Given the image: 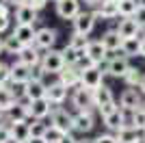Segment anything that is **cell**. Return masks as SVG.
<instances>
[{
  "instance_id": "cell-48",
  "label": "cell",
  "mask_w": 145,
  "mask_h": 143,
  "mask_svg": "<svg viewBox=\"0 0 145 143\" xmlns=\"http://www.w3.org/2000/svg\"><path fill=\"white\" fill-rule=\"evenodd\" d=\"M141 56L145 59V33L141 35Z\"/></svg>"
},
{
  "instance_id": "cell-9",
  "label": "cell",
  "mask_w": 145,
  "mask_h": 143,
  "mask_svg": "<svg viewBox=\"0 0 145 143\" xmlns=\"http://www.w3.org/2000/svg\"><path fill=\"white\" fill-rule=\"evenodd\" d=\"M59 41V30L52 28V26H41V28H37V39H35V46L46 52V50H52Z\"/></svg>"
},
{
  "instance_id": "cell-29",
  "label": "cell",
  "mask_w": 145,
  "mask_h": 143,
  "mask_svg": "<svg viewBox=\"0 0 145 143\" xmlns=\"http://www.w3.org/2000/svg\"><path fill=\"white\" fill-rule=\"evenodd\" d=\"M143 76H145V74H143L137 65H130V70L126 72V76L121 78V80H123V85H126V87L139 89V85H141V80H143Z\"/></svg>"
},
{
  "instance_id": "cell-12",
  "label": "cell",
  "mask_w": 145,
  "mask_h": 143,
  "mask_svg": "<svg viewBox=\"0 0 145 143\" xmlns=\"http://www.w3.org/2000/svg\"><path fill=\"white\" fill-rule=\"evenodd\" d=\"M28 80H33V67L24 65L22 61H13L11 63V85L13 87H24Z\"/></svg>"
},
{
  "instance_id": "cell-11",
  "label": "cell",
  "mask_w": 145,
  "mask_h": 143,
  "mask_svg": "<svg viewBox=\"0 0 145 143\" xmlns=\"http://www.w3.org/2000/svg\"><path fill=\"white\" fill-rule=\"evenodd\" d=\"M13 20H15V26H35L39 22V11L33 9L30 5H22L13 9Z\"/></svg>"
},
{
  "instance_id": "cell-31",
  "label": "cell",
  "mask_w": 145,
  "mask_h": 143,
  "mask_svg": "<svg viewBox=\"0 0 145 143\" xmlns=\"http://www.w3.org/2000/svg\"><path fill=\"white\" fill-rule=\"evenodd\" d=\"M139 11V0H119V18H134Z\"/></svg>"
},
{
  "instance_id": "cell-15",
  "label": "cell",
  "mask_w": 145,
  "mask_h": 143,
  "mask_svg": "<svg viewBox=\"0 0 145 143\" xmlns=\"http://www.w3.org/2000/svg\"><path fill=\"white\" fill-rule=\"evenodd\" d=\"M82 11V2L80 0H59L56 2V15H59L61 20H69L72 22L78 13Z\"/></svg>"
},
{
  "instance_id": "cell-5",
  "label": "cell",
  "mask_w": 145,
  "mask_h": 143,
  "mask_svg": "<svg viewBox=\"0 0 145 143\" xmlns=\"http://www.w3.org/2000/svg\"><path fill=\"white\" fill-rule=\"evenodd\" d=\"M104 76H106L104 65H93V67L82 70L80 83H82V87H87V89L93 91V89H97V87H102V85H104Z\"/></svg>"
},
{
  "instance_id": "cell-25",
  "label": "cell",
  "mask_w": 145,
  "mask_h": 143,
  "mask_svg": "<svg viewBox=\"0 0 145 143\" xmlns=\"http://www.w3.org/2000/svg\"><path fill=\"white\" fill-rule=\"evenodd\" d=\"M11 33L18 37V41L24 48L26 46H35V39H37V28L35 26H15Z\"/></svg>"
},
{
  "instance_id": "cell-43",
  "label": "cell",
  "mask_w": 145,
  "mask_h": 143,
  "mask_svg": "<svg viewBox=\"0 0 145 143\" xmlns=\"http://www.w3.org/2000/svg\"><path fill=\"white\" fill-rule=\"evenodd\" d=\"M48 2H50V0H28V5L33 7V9H37V11H41V9L48 5Z\"/></svg>"
},
{
  "instance_id": "cell-27",
  "label": "cell",
  "mask_w": 145,
  "mask_h": 143,
  "mask_svg": "<svg viewBox=\"0 0 145 143\" xmlns=\"http://www.w3.org/2000/svg\"><path fill=\"white\" fill-rule=\"evenodd\" d=\"M115 137H117V141H119V143H137L141 137H143V132L137 130L134 126H123L121 130L115 132Z\"/></svg>"
},
{
  "instance_id": "cell-39",
  "label": "cell",
  "mask_w": 145,
  "mask_h": 143,
  "mask_svg": "<svg viewBox=\"0 0 145 143\" xmlns=\"http://www.w3.org/2000/svg\"><path fill=\"white\" fill-rule=\"evenodd\" d=\"M95 143H119L115 137V132H104V134H97L95 139H93Z\"/></svg>"
},
{
  "instance_id": "cell-32",
  "label": "cell",
  "mask_w": 145,
  "mask_h": 143,
  "mask_svg": "<svg viewBox=\"0 0 145 143\" xmlns=\"http://www.w3.org/2000/svg\"><path fill=\"white\" fill-rule=\"evenodd\" d=\"M50 124L46 119H30V139H43Z\"/></svg>"
},
{
  "instance_id": "cell-2",
  "label": "cell",
  "mask_w": 145,
  "mask_h": 143,
  "mask_svg": "<svg viewBox=\"0 0 145 143\" xmlns=\"http://www.w3.org/2000/svg\"><path fill=\"white\" fill-rule=\"evenodd\" d=\"M69 102H72L74 111H95V104H93V91L87 89L80 85L78 89H74L69 95Z\"/></svg>"
},
{
  "instance_id": "cell-14",
  "label": "cell",
  "mask_w": 145,
  "mask_h": 143,
  "mask_svg": "<svg viewBox=\"0 0 145 143\" xmlns=\"http://www.w3.org/2000/svg\"><path fill=\"white\" fill-rule=\"evenodd\" d=\"M80 76H82V72H80V67H76V65H67L65 70L61 72L59 76H56V80H59L61 85H65L69 91H74V89H78L80 85Z\"/></svg>"
},
{
  "instance_id": "cell-38",
  "label": "cell",
  "mask_w": 145,
  "mask_h": 143,
  "mask_svg": "<svg viewBox=\"0 0 145 143\" xmlns=\"http://www.w3.org/2000/svg\"><path fill=\"white\" fill-rule=\"evenodd\" d=\"M11 20H13V13H0V35H5L7 30H9Z\"/></svg>"
},
{
  "instance_id": "cell-23",
  "label": "cell",
  "mask_w": 145,
  "mask_h": 143,
  "mask_svg": "<svg viewBox=\"0 0 145 143\" xmlns=\"http://www.w3.org/2000/svg\"><path fill=\"white\" fill-rule=\"evenodd\" d=\"M113 102H115V93H113V89H110L108 85H102V87L93 89V104H95V111L108 106Z\"/></svg>"
},
{
  "instance_id": "cell-46",
  "label": "cell",
  "mask_w": 145,
  "mask_h": 143,
  "mask_svg": "<svg viewBox=\"0 0 145 143\" xmlns=\"http://www.w3.org/2000/svg\"><path fill=\"white\" fill-rule=\"evenodd\" d=\"M80 2H82V5H85V7H93V9H95V7L100 5L102 0H80Z\"/></svg>"
},
{
  "instance_id": "cell-51",
  "label": "cell",
  "mask_w": 145,
  "mask_h": 143,
  "mask_svg": "<svg viewBox=\"0 0 145 143\" xmlns=\"http://www.w3.org/2000/svg\"><path fill=\"white\" fill-rule=\"evenodd\" d=\"M0 54H5V39L0 37Z\"/></svg>"
},
{
  "instance_id": "cell-10",
  "label": "cell",
  "mask_w": 145,
  "mask_h": 143,
  "mask_svg": "<svg viewBox=\"0 0 145 143\" xmlns=\"http://www.w3.org/2000/svg\"><path fill=\"white\" fill-rule=\"evenodd\" d=\"M143 100H145V95L141 93L139 89L126 87L119 95V106L126 108V111H139V108L143 106Z\"/></svg>"
},
{
  "instance_id": "cell-34",
  "label": "cell",
  "mask_w": 145,
  "mask_h": 143,
  "mask_svg": "<svg viewBox=\"0 0 145 143\" xmlns=\"http://www.w3.org/2000/svg\"><path fill=\"white\" fill-rule=\"evenodd\" d=\"M63 137H65V132H63V130H59V128H54V126H50L48 130H46V134H43V143H61Z\"/></svg>"
},
{
  "instance_id": "cell-21",
  "label": "cell",
  "mask_w": 145,
  "mask_h": 143,
  "mask_svg": "<svg viewBox=\"0 0 145 143\" xmlns=\"http://www.w3.org/2000/svg\"><path fill=\"white\" fill-rule=\"evenodd\" d=\"M41 56H43V52L37 46H26V48H22V52H20L15 59L22 61V63L28 65V67H39L41 65Z\"/></svg>"
},
{
  "instance_id": "cell-1",
  "label": "cell",
  "mask_w": 145,
  "mask_h": 143,
  "mask_svg": "<svg viewBox=\"0 0 145 143\" xmlns=\"http://www.w3.org/2000/svg\"><path fill=\"white\" fill-rule=\"evenodd\" d=\"M65 67H67V63H65V56H63V50L52 48V50H46V52H43L41 70L46 72L48 76H59Z\"/></svg>"
},
{
  "instance_id": "cell-7",
  "label": "cell",
  "mask_w": 145,
  "mask_h": 143,
  "mask_svg": "<svg viewBox=\"0 0 145 143\" xmlns=\"http://www.w3.org/2000/svg\"><path fill=\"white\" fill-rule=\"evenodd\" d=\"M46 93H48L46 80H28L24 87H20V95H22V100H26V102L41 100V98H46Z\"/></svg>"
},
{
  "instance_id": "cell-26",
  "label": "cell",
  "mask_w": 145,
  "mask_h": 143,
  "mask_svg": "<svg viewBox=\"0 0 145 143\" xmlns=\"http://www.w3.org/2000/svg\"><path fill=\"white\" fill-rule=\"evenodd\" d=\"M11 139L18 143H28L30 141V121H15L11 124Z\"/></svg>"
},
{
  "instance_id": "cell-33",
  "label": "cell",
  "mask_w": 145,
  "mask_h": 143,
  "mask_svg": "<svg viewBox=\"0 0 145 143\" xmlns=\"http://www.w3.org/2000/svg\"><path fill=\"white\" fill-rule=\"evenodd\" d=\"M2 39H5V52H7V54H15V56H18V54L22 52V48H24V46L18 41V37L13 35V33L5 35Z\"/></svg>"
},
{
  "instance_id": "cell-18",
  "label": "cell",
  "mask_w": 145,
  "mask_h": 143,
  "mask_svg": "<svg viewBox=\"0 0 145 143\" xmlns=\"http://www.w3.org/2000/svg\"><path fill=\"white\" fill-rule=\"evenodd\" d=\"M72 95V91L67 89L65 85H61L59 80H54V83H50L48 85V93H46V98H48L54 106H63L65 104V100Z\"/></svg>"
},
{
  "instance_id": "cell-30",
  "label": "cell",
  "mask_w": 145,
  "mask_h": 143,
  "mask_svg": "<svg viewBox=\"0 0 145 143\" xmlns=\"http://www.w3.org/2000/svg\"><path fill=\"white\" fill-rule=\"evenodd\" d=\"M63 56H65L67 65H80V61L85 59V52H82V50H76V48H72L67 43V46L63 48Z\"/></svg>"
},
{
  "instance_id": "cell-40",
  "label": "cell",
  "mask_w": 145,
  "mask_h": 143,
  "mask_svg": "<svg viewBox=\"0 0 145 143\" xmlns=\"http://www.w3.org/2000/svg\"><path fill=\"white\" fill-rule=\"evenodd\" d=\"M7 141H11V126L0 124V143H7Z\"/></svg>"
},
{
  "instance_id": "cell-8",
  "label": "cell",
  "mask_w": 145,
  "mask_h": 143,
  "mask_svg": "<svg viewBox=\"0 0 145 143\" xmlns=\"http://www.w3.org/2000/svg\"><path fill=\"white\" fill-rule=\"evenodd\" d=\"M104 70H106V76L123 78L126 72L130 70V61H128V56H123V54H113V56H108V61L104 63Z\"/></svg>"
},
{
  "instance_id": "cell-62",
  "label": "cell",
  "mask_w": 145,
  "mask_h": 143,
  "mask_svg": "<svg viewBox=\"0 0 145 143\" xmlns=\"http://www.w3.org/2000/svg\"><path fill=\"white\" fill-rule=\"evenodd\" d=\"M0 115H2V113H0Z\"/></svg>"
},
{
  "instance_id": "cell-49",
  "label": "cell",
  "mask_w": 145,
  "mask_h": 143,
  "mask_svg": "<svg viewBox=\"0 0 145 143\" xmlns=\"http://www.w3.org/2000/svg\"><path fill=\"white\" fill-rule=\"evenodd\" d=\"M78 143H95V141H93V139H89V137H80Z\"/></svg>"
},
{
  "instance_id": "cell-28",
  "label": "cell",
  "mask_w": 145,
  "mask_h": 143,
  "mask_svg": "<svg viewBox=\"0 0 145 143\" xmlns=\"http://www.w3.org/2000/svg\"><path fill=\"white\" fill-rule=\"evenodd\" d=\"M121 54H123V56H128V59L141 56V37H128V39H123Z\"/></svg>"
},
{
  "instance_id": "cell-60",
  "label": "cell",
  "mask_w": 145,
  "mask_h": 143,
  "mask_svg": "<svg viewBox=\"0 0 145 143\" xmlns=\"http://www.w3.org/2000/svg\"><path fill=\"white\" fill-rule=\"evenodd\" d=\"M0 65H2V61H0Z\"/></svg>"
},
{
  "instance_id": "cell-4",
  "label": "cell",
  "mask_w": 145,
  "mask_h": 143,
  "mask_svg": "<svg viewBox=\"0 0 145 143\" xmlns=\"http://www.w3.org/2000/svg\"><path fill=\"white\" fill-rule=\"evenodd\" d=\"M50 126L63 130L65 134H72L74 132V113L67 111V108L54 106V111H52V115H50Z\"/></svg>"
},
{
  "instance_id": "cell-16",
  "label": "cell",
  "mask_w": 145,
  "mask_h": 143,
  "mask_svg": "<svg viewBox=\"0 0 145 143\" xmlns=\"http://www.w3.org/2000/svg\"><path fill=\"white\" fill-rule=\"evenodd\" d=\"M20 98H22V95L15 93L13 85L0 87V113H9V111H13V108L20 104Z\"/></svg>"
},
{
  "instance_id": "cell-50",
  "label": "cell",
  "mask_w": 145,
  "mask_h": 143,
  "mask_svg": "<svg viewBox=\"0 0 145 143\" xmlns=\"http://www.w3.org/2000/svg\"><path fill=\"white\" fill-rule=\"evenodd\" d=\"M139 91L145 95V76H143V80H141V85H139Z\"/></svg>"
},
{
  "instance_id": "cell-58",
  "label": "cell",
  "mask_w": 145,
  "mask_h": 143,
  "mask_svg": "<svg viewBox=\"0 0 145 143\" xmlns=\"http://www.w3.org/2000/svg\"><path fill=\"white\" fill-rule=\"evenodd\" d=\"M113 2H119V0H113Z\"/></svg>"
},
{
  "instance_id": "cell-54",
  "label": "cell",
  "mask_w": 145,
  "mask_h": 143,
  "mask_svg": "<svg viewBox=\"0 0 145 143\" xmlns=\"http://www.w3.org/2000/svg\"><path fill=\"white\" fill-rule=\"evenodd\" d=\"M139 5H141V7H145V0H139Z\"/></svg>"
},
{
  "instance_id": "cell-61",
  "label": "cell",
  "mask_w": 145,
  "mask_h": 143,
  "mask_svg": "<svg viewBox=\"0 0 145 143\" xmlns=\"http://www.w3.org/2000/svg\"><path fill=\"white\" fill-rule=\"evenodd\" d=\"M143 134H145V132H143Z\"/></svg>"
},
{
  "instance_id": "cell-44",
  "label": "cell",
  "mask_w": 145,
  "mask_h": 143,
  "mask_svg": "<svg viewBox=\"0 0 145 143\" xmlns=\"http://www.w3.org/2000/svg\"><path fill=\"white\" fill-rule=\"evenodd\" d=\"M119 106V102H113V104H108V106H104V108H100L97 113H100V117H104V115H108L110 111H115V108Z\"/></svg>"
},
{
  "instance_id": "cell-47",
  "label": "cell",
  "mask_w": 145,
  "mask_h": 143,
  "mask_svg": "<svg viewBox=\"0 0 145 143\" xmlns=\"http://www.w3.org/2000/svg\"><path fill=\"white\" fill-rule=\"evenodd\" d=\"M61 143H78V139L74 137V134H65V137H63V141Z\"/></svg>"
},
{
  "instance_id": "cell-41",
  "label": "cell",
  "mask_w": 145,
  "mask_h": 143,
  "mask_svg": "<svg viewBox=\"0 0 145 143\" xmlns=\"http://www.w3.org/2000/svg\"><path fill=\"white\" fill-rule=\"evenodd\" d=\"M134 20L139 22V26L143 28V33H145V7H141V5H139V11L134 13Z\"/></svg>"
},
{
  "instance_id": "cell-37",
  "label": "cell",
  "mask_w": 145,
  "mask_h": 143,
  "mask_svg": "<svg viewBox=\"0 0 145 143\" xmlns=\"http://www.w3.org/2000/svg\"><path fill=\"white\" fill-rule=\"evenodd\" d=\"M134 128L141 132H145V111L139 108V111H134Z\"/></svg>"
},
{
  "instance_id": "cell-42",
  "label": "cell",
  "mask_w": 145,
  "mask_h": 143,
  "mask_svg": "<svg viewBox=\"0 0 145 143\" xmlns=\"http://www.w3.org/2000/svg\"><path fill=\"white\" fill-rule=\"evenodd\" d=\"M46 76H48V74L41 70V65H39V67H33V80H46Z\"/></svg>"
},
{
  "instance_id": "cell-55",
  "label": "cell",
  "mask_w": 145,
  "mask_h": 143,
  "mask_svg": "<svg viewBox=\"0 0 145 143\" xmlns=\"http://www.w3.org/2000/svg\"><path fill=\"white\" fill-rule=\"evenodd\" d=\"M7 143H18V141H13V139H11V141H7Z\"/></svg>"
},
{
  "instance_id": "cell-20",
  "label": "cell",
  "mask_w": 145,
  "mask_h": 143,
  "mask_svg": "<svg viewBox=\"0 0 145 143\" xmlns=\"http://www.w3.org/2000/svg\"><path fill=\"white\" fill-rule=\"evenodd\" d=\"M30 104V119H48L54 111V104L48 100V98H41V100L28 102Z\"/></svg>"
},
{
  "instance_id": "cell-3",
  "label": "cell",
  "mask_w": 145,
  "mask_h": 143,
  "mask_svg": "<svg viewBox=\"0 0 145 143\" xmlns=\"http://www.w3.org/2000/svg\"><path fill=\"white\" fill-rule=\"evenodd\" d=\"M95 15H93V11H80L76 18L72 20V33H76V35H85L89 37L91 33H93V28H95Z\"/></svg>"
},
{
  "instance_id": "cell-24",
  "label": "cell",
  "mask_w": 145,
  "mask_h": 143,
  "mask_svg": "<svg viewBox=\"0 0 145 143\" xmlns=\"http://www.w3.org/2000/svg\"><path fill=\"white\" fill-rule=\"evenodd\" d=\"M102 124L106 128V132H117L123 128V108L117 106L115 111H110L108 115H104L102 117Z\"/></svg>"
},
{
  "instance_id": "cell-57",
  "label": "cell",
  "mask_w": 145,
  "mask_h": 143,
  "mask_svg": "<svg viewBox=\"0 0 145 143\" xmlns=\"http://www.w3.org/2000/svg\"><path fill=\"white\" fill-rule=\"evenodd\" d=\"M52 2H54V5H56V2H59V0H52Z\"/></svg>"
},
{
  "instance_id": "cell-45",
  "label": "cell",
  "mask_w": 145,
  "mask_h": 143,
  "mask_svg": "<svg viewBox=\"0 0 145 143\" xmlns=\"http://www.w3.org/2000/svg\"><path fill=\"white\" fill-rule=\"evenodd\" d=\"M7 2H9L13 9H15V7H22V5H28V0H7Z\"/></svg>"
},
{
  "instance_id": "cell-36",
  "label": "cell",
  "mask_w": 145,
  "mask_h": 143,
  "mask_svg": "<svg viewBox=\"0 0 145 143\" xmlns=\"http://www.w3.org/2000/svg\"><path fill=\"white\" fill-rule=\"evenodd\" d=\"M5 85H11V65L2 63L0 65V87H5Z\"/></svg>"
},
{
  "instance_id": "cell-22",
  "label": "cell",
  "mask_w": 145,
  "mask_h": 143,
  "mask_svg": "<svg viewBox=\"0 0 145 143\" xmlns=\"http://www.w3.org/2000/svg\"><path fill=\"white\" fill-rule=\"evenodd\" d=\"M100 41L104 43V48H106L110 54H115V52H121V46H123V37L117 33V28H108L102 37H100Z\"/></svg>"
},
{
  "instance_id": "cell-59",
  "label": "cell",
  "mask_w": 145,
  "mask_h": 143,
  "mask_svg": "<svg viewBox=\"0 0 145 143\" xmlns=\"http://www.w3.org/2000/svg\"><path fill=\"white\" fill-rule=\"evenodd\" d=\"M0 2H7V0H0Z\"/></svg>"
},
{
  "instance_id": "cell-53",
  "label": "cell",
  "mask_w": 145,
  "mask_h": 143,
  "mask_svg": "<svg viewBox=\"0 0 145 143\" xmlns=\"http://www.w3.org/2000/svg\"><path fill=\"white\" fill-rule=\"evenodd\" d=\"M137 143H145V134H143V137H141V139H139Z\"/></svg>"
},
{
  "instance_id": "cell-6",
  "label": "cell",
  "mask_w": 145,
  "mask_h": 143,
  "mask_svg": "<svg viewBox=\"0 0 145 143\" xmlns=\"http://www.w3.org/2000/svg\"><path fill=\"white\" fill-rule=\"evenodd\" d=\"M95 128V111H74V132L89 134Z\"/></svg>"
},
{
  "instance_id": "cell-17",
  "label": "cell",
  "mask_w": 145,
  "mask_h": 143,
  "mask_svg": "<svg viewBox=\"0 0 145 143\" xmlns=\"http://www.w3.org/2000/svg\"><path fill=\"white\" fill-rule=\"evenodd\" d=\"M85 54L95 63V65H104V63L108 61V54L110 52L104 48V43L100 41V39H91L89 46H87V50H85Z\"/></svg>"
},
{
  "instance_id": "cell-56",
  "label": "cell",
  "mask_w": 145,
  "mask_h": 143,
  "mask_svg": "<svg viewBox=\"0 0 145 143\" xmlns=\"http://www.w3.org/2000/svg\"><path fill=\"white\" fill-rule=\"evenodd\" d=\"M141 108H143V111H145V100H143V106H141Z\"/></svg>"
},
{
  "instance_id": "cell-13",
  "label": "cell",
  "mask_w": 145,
  "mask_h": 143,
  "mask_svg": "<svg viewBox=\"0 0 145 143\" xmlns=\"http://www.w3.org/2000/svg\"><path fill=\"white\" fill-rule=\"evenodd\" d=\"M93 15H95L97 22H110V20L119 18V2H113V0H102V2L93 9Z\"/></svg>"
},
{
  "instance_id": "cell-19",
  "label": "cell",
  "mask_w": 145,
  "mask_h": 143,
  "mask_svg": "<svg viewBox=\"0 0 145 143\" xmlns=\"http://www.w3.org/2000/svg\"><path fill=\"white\" fill-rule=\"evenodd\" d=\"M117 33H119L123 39H128V37H141L143 35V28L139 26V22L134 18H121L119 22H117Z\"/></svg>"
},
{
  "instance_id": "cell-52",
  "label": "cell",
  "mask_w": 145,
  "mask_h": 143,
  "mask_svg": "<svg viewBox=\"0 0 145 143\" xmlns=\"http://www.w3.org/2000/svg\"><path fill=\"white\" fill-rule=\"evenodd\" d=\"M28 143H43V139H30Z\"/></svg>"
},
{
  "instance_id": "cell-35",
  "label": "cell",
  "mask_w": 145,
  "mask_h": 143,
  "mask_svg": "<svg viewBox=\"0 0 145 143\" xmlns=\"http://www.w3.org/2000/svg\"><path fill=\"white\" fill-rule=\"evenodd\" d=\"M89 37H85V35H76V33H72V35H69V46L72 48H76V50H82V52H85L87 50V46H89Z\"/></svg>"
}]
</instances>
